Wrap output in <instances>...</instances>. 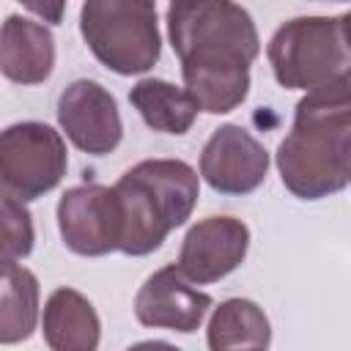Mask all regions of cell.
<instances>
[{
  "instance_id": "277c9868",
  "label": "cell",
  "mask_w": 351,
  "mask_h": 351,
  "mask_svg": "<svg viewBox=\"0 0 351 351\" xmlns=\"http://www.w3.org/2000/svg\"><path fill=\"white\" fill-rule=\"evenodd\" d=\"M269 63L282 88L315 90L348 77V14L296 16L269 41Z\"/></svg>"
},
{
  "instance_id": "5bb4252c",
  "label": "cell",
  "mask_w": 351,
  "mask_h": 351,
  "mask_svg": "<svg viewBox=\"0 0 351 351\" xmlns=\"http://www.w3.org/2000/svg\"><path fill=\"white\" fill-rule=\"evenodd\" d=\"M206 340L208 351H266L271 326L255 302L228 299L214 310Z\"/></svg>"
},
{
  "instance_id": "2e32d148",
  "label": "cell",
  "mask_w": 351,
  "mask_h": 351,
  "mask_svg": "<svg viewBox=\"0 0 351 351\" xmlns=\"http://www.w3.org/2000/svg\"><path fill=\"white\" fill-rule=\"evenodd\" d=\"M38 324V280L25 266L0 269V346L27 340Z\"/></svg>"
},
{
  "instance_id": "ba28073f",
  "label": "cell",
  "mask_w": 351,
  "mask_h": 351,
  "mask_svg": "<svg viewBox=\"0 0 351 351\" xmlns=\"http://www.w3.org/2000/svg\"><path fill=\"white\" fill-rule=\"evenodd\" d=\"M269 170L266 148L239 123H225L211 132L200 154V176L219 195L255 192Z\"/></svg>"
},
{
  "instance_id": "e0dca14e",
  "label": "cell",
  "mask_w": 351,
  "mask_h": 351,
  "mask_svg": "<svg viewBox=\"0 0 351 351\" xmlns=\"http://www.w3.org/2000/svg\"><path fill=\"white\" fill-rule=\"evenodd\" d=\"M36 241L33 217L22 203L0 200V269L27 258Z\"/></svg>"
},
{
  "instance_id": "9a60e30c",
  "label": "cell",
  "mask_w": 351,
  "mask_h": 351,
  "mask_svg": "<svg viewBox=\"0 0 351 351\" xmlns=\"http://www.w3.org/2000/svg\"><path fill=\"white\" fill-rule=\"evenodd\" d=\"M129 101L154 132L165 134H186L197 118L195 99L167 80H140L129 90Z\"/></svg>"
},
{
  "instance_id": "8fae6325",
  "label": "cell",
  "mask_w": 351,
  "mask_h": 351,
  "mask_svg": "<svg viewBox=\"0 0 351 351\" xmlns=\"http://www.w3.org/2000/svg\"><path fill=\"white\" fill-rule=\"evenodd\" d=\"M211 307V296L197 291L178 269L165 266L154 271L134 296V315L143 326L195 332Z\"/></svg>"
},
{
  "instance_id": "3957f363",
  "label": "cell",
  "mask_w": 351,
  "mask_h": 351,
  "mask_svg": "<svg viewBox=\"0 0 351 351\" xmlns=\"http://www.w3.org/2000/svg\"><path fill=\"white\" fill-rule=\"evenodd\" d=\"M121 206V244L126 255H148L184 225L197 203V173L181 159H145L112 186Z\"/></svg>"
},
{
  "instance_id": "6da1fadb",
  "label": "cell",
  "mask_w": 351,
  "mask_h": 351,
  "mask_svg": "<svg viewBox=\"0 0 351 351\" xmlns=\"http://www.w3.org/2000/svg\"><path fill=\"white\" fill-rule=\"evenodd\" d=\"M167 36L181 60L186 93L197 110L222 115L236 110L250 90V66L261 41L247 8L228 0L173 3Z\"/></svg>"
},
{
  "instance_id": "4fadbf2b",
  "label": "cell",
  "mask_w": 351,
  "mask_h": 351,
  "mask_svg": "<svg viewBox=\"0 0 351 351\" xmlns=\"http://www.w3.org/2000/svg\"><path fill=\"white\" fill-rule=\"evenodd\" d=\"M44 340L52 351H96L99 315L93 304L74 288H58L44 304Z\"/></svg>"
},
{
  "instance_id": "30bf717a",
  "label": "cell",
  "mask_w": 351,
  "mask_h": 351,
  "mask_svg": "<svg viewBox=\"0 0 351 351\" xmlns=\"http://www.w3.org/2000/svg\"><path fill=\"white\" fill-rule=\"evenodd\" d=\"M250 228L236 217H206L184 236L176 269L189 282H217L247 255Z\"/></svg>"
},
{
  "instance_id": "7c38bea8",
  "label": "cell",
  "mask_w": 351,
  "mask_h": 351,
  "mask_svg": "<svg viewBox=\"0 0 351 351\" xmlns=\"http://www.w3.org/2000/svg\"><path fill=\"white\" fill-rule=\"evenodd\" d=\"M52 33L27 16L11 14L0 25V71L16 85H38L52 74Z\"/></svg>"
},
{
  "instance_id": "ac0fdd59",
  "label": "cell",
  "mask_w": 351,
  "mask_h": 351,
  "mask_svg": "<svg viewBox=\"0 0 351 351\" xmlns=\"http://www.w3.org/2000/svg\"><path fill=\"white\" fill-rule=\"evenodd\" d=\"M126 351H181V348H176V346H170L165 340H143V343H134Z\"/></svg>"
},
{
  "instance_id": "5b68a950",
  "label": "cell",
  "mask_w": 351,
  "mask_h": 351,
  "mask_svg": "<svg viewBox=\"0 0 351 351\" xmlns=\"http://www.w3.org/2000/svg\"><path fill=\"white\" fill-rule=\"evenodd\" d=\"M80 33L115 74H143L162 52L156 5L148 0H90L80 11Z\"/></svg>"
},
{
  "instance_id": "8992f818",
  "label": "cell",
  "mask_w": 351,
  "mask_h": 351,
  "mask_svg": "<svg viewBox=\"0 0 351 351\" xmlns=\"http://www.w3.org/2000/svg\"><path fill=\"white\" fill-rule=\"evenodd\" d=\"M63 137L38 121L14 123L0 132V200L30 203L52 192L66 176Z\"/></svg>"
},
{
  "instance_id": "7a4b0ae2",
  "label": "cell",
  "mask_w": 351,
  "mask_h": 351,
  "mask_svg": "<svg viewBox=\"0 0 351 351\" xmlns=\"http://www.w3.org/2000/svg\"><path fill=\"white\" fill-rule=\"evenodd\" d=\"M277 170L302 200L329 197L351 178V80L310 90L293 112V126L277 148Z\"/></svg>"
},
{
  "instance_id": "d6986e66",
  "label": "cell",
  "mask_w": 351,
  "mask_h": 351,
  "mask_svg": "<svg viewBox=\"0 0 351 351\" xmlns=\"http://www.w3.org/2000/svg\"><path fill=\"white\" fill-rule=\"evenodd\" d=\"M27 11H33V14H38V16H52V22H58V19H60V11H63V5H55V8H41V5H27Z\"/></svg>"
},
{
  "instance_id": "9c48e42d",
  "label": "cell",
  "mask_w": 351,
  "mask_h": 351,
  "mask_svg": "<svg viewBox=\"0 0 351 351\" xmlns=\"http://www.w3.org/2000/svg\"><path fill=\"white\" fill-rule=\"evenodd\" d=\"M58 123L80 151L93 156L115 151L123 137V123L112 93L93 80H77L60 93Z\"/></svg>"
},
{
  "instance_id": "52a82bcc",
  "label": "cell",
  "mask_w": 351,
  "mask_h": 351,
  "mask_svg": "<svg viewBox=\"0 0 351 351\" xmlns=\"http://www.w3.org/2000/svg\"><path fill=\"white\" fill-rule=\"evenodd\" d=\"M63 244L85 258L115 252L121 244V206L112 186L82 184L63 192L58 203Z\"/></svg>"
}]
</instances>
